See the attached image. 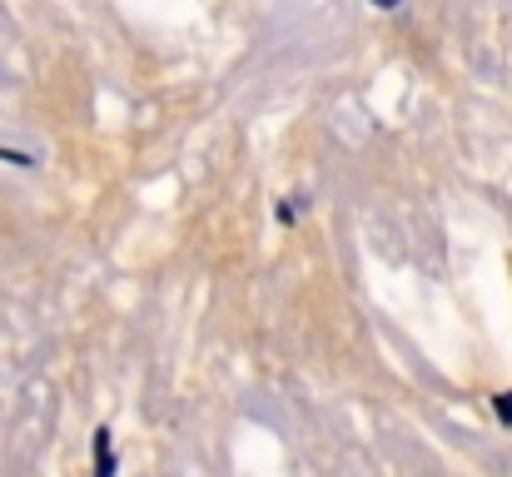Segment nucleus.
<instances>
[{"label":"nucleus","mask_w":512,"mask_h":477,"mask_svg":"<svg viewBox=\"0 0 512 477\" xmlns=\"http://www.w3.org/2000/svg\"><path fill=\"white\" fill-rule=\"evenodd\" d=\"M378 5H398V0H378Z\"/></svg>","instance_id":"f03ea898"},{"label":"nucleus","mask_w":512,"mask_h":477,"mask_svg":"<svg viewBox=\"0 0 512 477\" xmlns=\"http://www.w3.org/2000/svg\"><path fill=\"white\" fill-rule=\"evenodd\" d=\"M498 408H503V418H512V393H503V398H498Z\"/></svg>","instance_id":"f257e3e1"}]
</instances>
